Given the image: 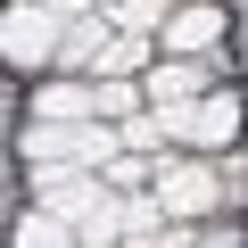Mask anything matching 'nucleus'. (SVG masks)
I'll list each match as a JSON object with an SVG mask.
<instances>
[{"label": "nucleus", "instance_id": "f257e3e1", "mask_svg": "<svg viewBox=\"0 0 248 248\" xmlns=\"http://www.w3.org/2000/svg\"><path fill=\"white\" fill-rule=\"evenodd\" d=\"M25 157H42V166H116V133H99V124H33Z\"/></svg>", "mask_w": 248, "mask_h": 248}, {"label": "nucleus", "instance_id": "f03ea898", "mask_svg": "<svg viewBox=\"0 0 248 248\" xmlns=\"http://www.w3.org/2000/svg\"><path fill=\"white\" fill-rule=\"evenodd\" d=\"M0 50H9V66H50L66 50V25L42 9V0H17V9L0 17Z\"/></svg>", "mask_w": 248, "mask_h": 248}, {"label": "nucleus", "instance_id": "7ed1b4c3", "mask_svg": "<svg viewBox=\"0 0 248 248\" xmlns=\"http://www.w3.org/2000/svg\"><path fill=\"white\" fill-rule=\"evenodd\" d=\"M149 182H157V207H166V215H207V207L223 199V182H215L207 166H182V157H174V166H157Z\"/></svg>", "mask_w": 248, "mask_h": 248}, {"label": "nucleus", "instance_id": "20e7f679", "mask_svg": "<svg viewBox=\"0 0 248 248\" xmlns=\"http://www.w3.org/2000/svg\"><path fill=\"white\" fill-rule=\"evenodd\" d=\"M108 50H116V25H108V17H75V25H66V50H58V66H75V75H99V66H108Z\"/></svg>", "mask_w": 248, "mask_h": 248}, {"label": "nucleus", "instance_id": "39448f33", "mask_svg": "<svg viewBox=\"0 0 248 248\" xmlns=\"http://www.w3.org/2000/svg\"><path fill=\"white\" fill-rule=\"evenodd\" d=\"M99 116V83H42L33 91V124H83Z\"/></svg>", "mask_w": 248, "mask_h": 248}, {"label": "nucleus", "instance_id": "423d86ee", "mask_svg": "<svg viewBox=\"0 0 248 248\" xmlns=\"http://www.w3.org/2000/svg\"><path fill=\"white\" fill-rule=\"evenodd\" d=\"M223 42V9L215 0H199V9H182L174 25H166V50H182V58H199V50H215Z\"/></svg>", "mask_w": 248, "mask_h": 248}, {"label": "nucleus", "instance_id": "0eeeda50", "mask_svg": "<svg viewBox=\"0 0 248 248\" xmlns=\"http://www.w3.org/2000/svg\"><path fill=\"white\" fill-rule=\"evenodd\" d=\"M42 182H50V207H42V215L75 223V232H83V223H91V215L108 207V190H99V182H58V174H42Z\"/></svg>", "mask_w": 248, "mask_h": 248}, {"label": "nucleus", "instance_id": "6e6552de", "mask_svg": "<svg viewBox=\"0 0 248 248\" xmlns=\"http://www.w3.org/2000/svg\"><path fill=\"white\" fill-rule=\"evenodd\" d=\"M207 91V66H190V58H166L157 75H149V99L157 108H182V99H199Z\"/></svg>", "mask_w": 248, "mask_h": 248}, {"label": "nucleus", "instance_id": "1a4fd4ad", "mask_svg": "<svg viewBox=\"0 0 248 248\" xmlns=\"http://www.w3.org/2000/svg\"><path fill=\"white\" fill-rule=\"evenodd\" d=\"M17 248H66V223L58 215H25L17 223Z\"/></svg>", "mask_w": 248, "mask_h": 248}, {"label": "nucleus", "instance_id": "9d476101", "mask_svg": "<svg viewBox=\"0 0 248 248\" xmlns=\"http://www.w3.org/2000/svg\"><path fill=\"white\" fill-rule=\"evenodd\" d=\"M166 17V0H124V9H116V33H149Z\"/></svg>", "mask_w": 248, "mask_h": 248}, {"label": "nucleus", "instance_id": "9b49d317", "mask_svg": "<svg viewBox=\"0 0 248 248\" xmlns=\"http://www.w3.org/2000/svg\"><path fill=\"white\" fill-rule=\"evenodd\" d=\"M133 66H141V33H116V50H108V66H99V83L133 75Z\"/></svg>", "mask_w": 248, "mask_h": 248}, {"label": "nucleus", "instance_id": "f8f14e48", "mask_svg": "<svg viewBox=\"0 0 248 248\" xmlns=\"http://www.w3.org/2000/svg\"><path fill=\"white\" fill-rule=\"evenodd\" d=\"M174 124L166 116H124V149H149V141H166Z\"/></svg>", "mask_w": 248, "mask_h": 248}, {"label": "nucleus", "instance_id": "ddd939ff", "mask_svg": "<svg viewBox=\"0 0 248 248\" xmlns=\"http://www.w3.org/2000/svg\"><path fill=\"white\" fill-rule=\"evenodd\" d=\"M50 17H91V0H42Z\"/></svg>", "mask_w": 248, "mask_h": 248}]
</instances>
